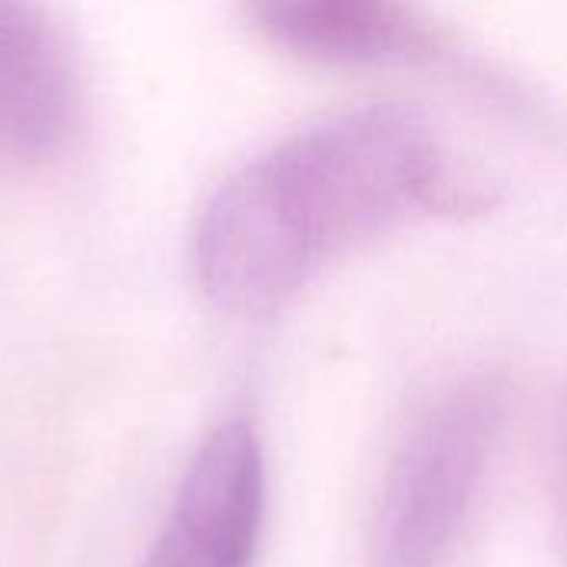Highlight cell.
<instances>
[{"instance_id": "6da1fadb", "label": "cell", "mask_w": 567, "mask_h": 567, "mask_svg": "<svg viewBox=\"0 0 567 567\" xmlns=\"http://www.w3.org/2000/svg\"><path fill=\"white\" fill-rule=\"evenodd\" d=\"M449 166L405 106H365L306 126L236 169L206 203L193 266L233 316H269L329 259L435 209Z\"/></svg>"}, {"instance_id": "7a4b0ae2", "label": "cell", "mask_w": 567, "mask_h": 567, "mask_svg": "<svg viewBox=\"0 0 567 567\" xmlns=\"http://www.w3.org/2000/svg\"><path fill=\"white\" fill-rule=\"evenodd\" d=\"M508 385L478 372L442 389L402 435L375 508L369 567H449L478 505Z\"/></svg>"}, {"instance_id": "3957f363", "label": "cell", "mask_w": 567, "mask_h": 567, "mask_svg": "<svg viewBox=\"0 0 567 567\" xmlns=\"http://www.w3.org/2000/svg\"><path fill=\"white\" fill-rule=\"evenodd\" d=\"M262 505L259 439L246 422H226L193 458L143 567H252Z\"/></svg>"}, {"instance_id": "277c9868", "label": "cell", "mask_w": 567, "mask_h": 567, "mask_svg": "<svg viewBox=\"0 0 567 567\" xmlns=\"http://www.w3.org/2000/svg\"><path fill=\"white\" fill-rule=\"evenodd\" d=\"M80 80L70 50L37 0H0V156L47 163L70 143Z\"/></svg>"}, {"instance_id": "5b68a950", "label": "cell", "mask_w": 567, "mask_h": 567, "mask_svg": "<svg viewBox=\"0 0 567 567\" xmlns=\"http://www.w3.org/2000/svg\"><path fill=\"white\" fill-rule=\"evenodd\" d=\"M252 23L282 50L316 63H429L452 50L412 0H246Z\"/></svg>"}, {"instance_id": "8992f818", "label": "cell", "mask_w": 567, "mask_h": 567, "mask_svg": "<svg viewBox=\"0 0 567 567\" xmlns=\"http://www.w3.org/2000/svg\"><path fill=\"white\" fill-rule=\"evenodd\" d=\"M558 488H561V515L567 525V395L561 409V429H558Z\"/></svg>"}]
</instances>
